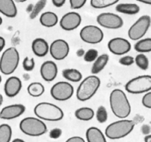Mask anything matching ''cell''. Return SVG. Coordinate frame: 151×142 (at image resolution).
<instances>
[{"label":"cell","instance_id":"d6986e66","mask_svg":"<svg viewBox=\"0 0 151 142\" xmlns=\"http://www.w3.org/2000/svg\"><path fill=\"white\" fill-rule=\"evenodd\" d=\"M0 13L8 18L17 15V8L14 0H0Z\"/></svg>","mask_w":151,"mask_h":142},{"label":"cell","instance_id":"9c48e42d","mask_svg":"<svg viewBox=\"0 0 151 142\" xmlns=\"http://www.w3.org/2000/svg\"><path fill=\"white\" fill-rule=\"evenodd\" d=\"M50 93L54 100L58 101H66L73 95L74 88L69 82L59 81L53 85Z\"/></svg>","mask_w":151,"mask_h":142},{"label":"cell","instance_id":"74e56055","mask_svg":"<svg viewBox=\"0 0 151 142\" xmlns=\"http://www.w3.org/2000/svg\"><path fill=\"white\" fill-rule=\"evenodd\" d=\"M62 134V130L59 128H54L49 133V136L52 139H57L61 137Z\"/></svg>","mask_w":151,"mask_h":142},{"label":"cell","instance_id":"8992f818","mask_svg":"<svg viewBox=\"0 0 151 142\" xmlns=\"http://www.w3.org/2000/svg\"><path fill=\"white\" fill-rule=\"evenodd\" d=\"M19 129L24 134L31 137H38L45 134L47 127L42 120L34 117H27L20 121Z\"/></svg>","mask_w":151,"mask_h":142},{"label":"cell","instance_id":"ab89813d","mask_svg":"<svg viewBox=\"0 0 151 142\" xmlns=\"http://www.w3.org/2000/svg\"><path fill=\"white\" fill-rule=\"evenodd\" d=\"M141 131L145 135H147L150 134L151 131V127H150L148 124H144V125L142 126L141 127Z\"/></svg>","mask_w":151,"mask_h":142},{"label":"cell","instance_id":"c3c4849f","mask_svg":"<svg viewBox=\"0 0 151 142\" xmlns=\"http://www.w3.org/2000/svg\"><path fill=\"white\" fill-rule=\"evenodd\" d=\"M2 103H3V96L0 94V106H2Z\"/></svg>","mask_w":151,"mask_h":142},{"label":"cell","instance_id":"ffe728a7","mask_svg":"<svg viewBox=\"0 0 151 142\" xmlns=\"http://www.w3.org/2000/svg\"><path fill=\"white\" fill-rule=\"evenodd\" d=\"M85 136L88 142H107L104 133L101 130L95 127L88 128L85 133Z\"/></svg>","mask_w":151,"mask_h":142},{"label":"cell","instance_id":"f546056e","mask_svg":"<svg viewBox=\"0 0 151 142\" xmlns=\"http://www.w3.org/2000/svg\"><path fill=\"white\" fill-rule=\"evenodd\" d=\"M135 63L140 69L146 71L149 67V60L145 54L140 53L135 58Z\"/></svg>","mask_w":151,"mask_h":142},{"label":"cell","instance_id":"4316f807","mask_svg":"<svg viewBox=\"0 0 151 142\" xmlns=\"http://www.w3.org/2000/svg\"><path fill=\"white\" fill-rule=\"evenodd\" d=\"M134 49L142 54L151 52V38H145L138 40L134 45Z\"/></svg>","mask_w":151,"mask_h":142},{"label":"cell","instance_id":"f1b7e54d","mask_svg":"<svg viewBox=\"0 0 151 142\" xmlns=\"http://www.w3.org/2000/svg\"><path fill=\"white\" fill-rule=\"evenodd\" d=\"M119 0H91V5L96 9H102L116 5Z\"/></svg>","mask_w":151,"mask_h":142},{"label":"cell","instance_id":"4dcf8cb0","mask_svg":"<svg viewBox=\"0 0 151 142\" xmlns=\"http://www.w3.org/2000/svg\"><path fill=\"white\" fill-rule=\"evenodd\" d=\"M47 0H39L34 5L31 12L30 13V18L31 20L36 18L47 5Z\"/></svg>","mask_w":151,"mask_h":142},{"label":"cell","instance_id":"7bdbcfd3","mask_svg":"<svg viewBox=\"0 0 151 142\" xmlns=\"http://www.w3.org/2000/svg\"><path fill=\"white\" fill-rule=\"evenodd\" d=\"M85 54V51L83 49H78L77 52H76V55L78 57H84Z\"/></svg>","mask_w":151,"mask_h":142},{"label":"cell","instance_id":"816d5d0a","mask_svg":"<svg viewBox=\"0 0 151 142\" xmlns=\"http://www.w3.org/2000/svg\"><path fill=\"white\" fill-rule=\"evenodd\" d=\"M1 82H2V77L0 75V83H1Z\"/></svg>","mask_w":151,"mask_h":142},{"label":"cell","instance_id":"60d3db41","mask_svg":"<svg viewBox=\"0 0 151 142\" xmlns=\"http://www.w3.org/2000/svg\"><path fill=\"white\" fill-rule=\"evenodd\" d=\"M66 0H52V3L57 8H61L65 5Z\"/></svg>","mask_w":151,"mask_h":142},{"label":"cell","instance_id":"f6af8a7d","mask_svg":"<svg viewBox=\"0 0 151 142\" xmlns=\"http://www.w3.org/2000/svg\"><path fill=\"white\" fill-rule=\"evenodd\" d=\"M145 142H151V135H147L145 137Z\"/></svg>","mask_w":151,"mask_h":142},{"label":"cell","instance_id":"4fadbf2b","mask_svg":"<svg viewBox=\"0 0 151 142\" xmlns=\"http://www.w3.org/2000/svg\"><path fill=\"white\" fill-rule=\"evenodd\" d=\"M107 48L112 54L122 56L131 50V44L127 39L122 37H115L107 43Z\"/></svg>","mask_w":151,"mask_h":142},{"label":"cell","instance_id":"5bb4252c","mask_svg":"<svg viewBox=\"0 0 151 142\" xmlns=\"http://www.w3.org/2000/svg\"><path fill=\"white\" fill-rule=\"evenodd\" d=\"M82 23V17L80 14L77 12H68L62 16L59 21L60 27L63 30L70 31H73L79 28Z\"/></svg>","mask_w":151,"mask_h":142},{"label":"cell","instance_id":"3957f363","mask_svg":"<svg viewBox=\"0 0 151 142\" xmlns=\"http://www.w3.org/2000/svg\"><path fill=\"white\" fill-rule=\"evenodd\" d=\"M35 115L46 121H59L64 118V112L59 106L49 102H41L33 109Z\"/></svg>","mask_w":151,"mask_h":142},{"label":"cell","instance_id":"603a6c76","mask_svg":"<svg viewBox=\"0 0 151 142\" xmlns=\"http://www.w3.org/2000/svg\"><path fill=\"white\" fill-rule=\"evenodd\" d=\"M116 11L127 15H135L140 11V8L134 3H121L116 6Z\"/></svg>","mask_w":151,"mask_h":142},{"label":"cell","instance_id":"8d00e7d4","mask_svg":"<svg viewBox=\"0 0 151 142\" xmlns=\"http://www.w3.org/2000/svg\"><path fill=\"white\" fill-rule=\"evenodd\" d=\"M142 103L145 107L147 109H151V92H147L145 94V95L142 97Z\"/></svg>","mask_w":151,"mask_h":142},{"label":"cell","instance_id":"681fc988","mask_svg":"<svg viewBox=\"0 0 151 142\" xmlns=\"http://www.w3.org/2000/svg\"><path fill=\"white\" fill-rule=\"evenodd\" d=\"M27 0H16V2H18V3H22V2H26Z\"/></svg>","mask_w":151,"mask_h":142},{"label":"cell","instance_id":"f35d334b","mask_svg":"<svg viewBox=\"0 0 151 142\" xmlns=\"http://www.w3.org/2000/svg\"><path fill=\"white\" fill-rule=\"evenodd\" d=\"M65 142H85V141L80 136H73L69 138Z\"/></svg>","mask_w":151,"mask_h":142},{"label":"cell","instance_id":"f907efd6","mask_svg":"<svg viewBox=\"0 0 151 142\" xmlns=\"http://www.w3.org/2000/svg\"><path fill=\"white\" fill-rule=\"evenodd\" d=\"M2 24V18L1 17H0V25Z\"/></svg>","mask_w":151,"mask_h":142},{"label":"cell","instance_id":"2e32d148","mask_svg":"<svg viewBox=\"0 0 151 142\" xmlns=\"http://www.w3.org/2000/svg\"><path fill=\"white\" fill-rule=\"evenodd\" d=\"M22 87V83L20 78L16 76L8 77L4 85V92L8 98H14L18 95Z\"/></svg>","mask_w":151,"mask_h":142},{"label":"cell","instance_id":"44dd1931","mask_svg":"<svg viewBox=\"0 0 151 142\" xmlns=\"http://www.w3.org/2000/svg\"><path fill=\"white\" fill-rule=\"evenodd\" d=\"M41 25L46 28H52L56 25L59 22L58 16L51 11H46L41 14L40 18Z\"/></svg>","mask_w":151,"mask_h":142},{"label":"cell","instance_id":"e0dca14e","mask_svg":"<svg viewBox=\"0 0 151 142\" xmlns=\"http://www.w3.org/2000/svg\"><path fill=\"white\" fill-rule=\"evenodd\" d=\"M40 74L45 81H53L58 74V67L56 63L52 60L45 61L40 67Z\"/></svg>","mask_w":151,"mask_h":142},{"label":"cell","instance_id":"d590c367","mask_svg":"<svg viewBox=\"0 0 151 142\" xmlns=\"http://www.w3.org/2000/svg\"><path fill=\"white\" fill-rule=\"evenodd\" d=\"M70 6L73 10H79L86 3L87 0H69Z\"/></svg>","mask_w":151,"mask_h":142},{"label":"cell","instance_id":"484cf974","mask_svg":"<svg viewBox=\"0 0 151 142\" xmlns=\"http://www.w3.org/2000/svg\"><path fill=\"white\" fill-rule=\"evenodd\" d=\"M29 95L33 98H39L42 96L45 92V86L40 82H33L30 83L27 88Z\"/></svg>","mask_w":151,"mask_h":142},{"label":"cell","instance_id":"d4e9b609","mask_svg":"<svg viewBox=\"0 0 151 142\" xmlns=\"http://www.w3.org/2000/svg\"><path fill=\"white\" fill-rule=\"evenodd\" d=\"M95 115L93 109L90 107H81L75 111V116L77 119L83 121H91Z\"/></svg>","mask_w":151,"mask_h":142},{"label":"cell","instance_id":"d6a6232c","mask_svg":"<svg viewBox=\"0 0 151 142\" xmlns=\"http://www.w3.org/2000/svg\"><path fill=\"white\" fill-rule=\"evenodd\" d=\"M99 57V52L96 49H91L85 52L84 55V60L88 63H93Z\"/></svg>","mask_w":151,"mask_h":142},{"label":"cell","instance_id":"7c38bea8","mask_svg":"<svg viewBox=\"0 0 151 142\" xmlns=\"http://www.w3.org/2000/svg\"><path fill=\"white\" fill-rule=\"evenodd\" d=\"M50 56L56 60H62L68 56L70 52L69 44L62 39H55L50 45Z\"/></svg>","mask_w":151,"mask_h":142},{"label":"cell","instance_id":"e575fe53","mask_svg":"<svg viewBox=\"0 0 151 142\" xmlns=\"http://www.w3.org/2000/svg\"><path fill=\"white\" fill-rule=\"evenodd\" d=\"M119 63L121 65L124 66H130L135 63V58L132 56H130V55H125V56L122 57L119 60Z\"/></svg>","mask_w":151,"mask_h":142},{"label":"cell","instance_id":"6da1fadb","mask_svg":"<svg viewBox=\"0 0 151 142\" xmlns=\"http://www.w3.org/2000/svg\"><path fill=\"white\" fill-rule=\"evenodd\" d=\"M110 109L113 115L120 119H125L131 112V106L125 92L120 89H113L109 97Z\"/></svg>","mask_w":151,"mask_h":142},{"label":"cell","instance_id":"bcb514c9","mask_svg":"<svg viewBox=\"0 0 151 142\" xmlns=\"http://www.w3.org/2000/svg\"><path fill=\"white\" fill-rule=\"evenodd\" d=\"M33 5L30 4V5H28V7L27 8V9H26V11H27V13H30L32 11V10H33Z\"/></svg>","mask_w":151,"mask_h":142},{"label":"cell","instance_id":"b9f144b4","mask_svg":"<svg viewBox=\"0 0 151 142\" xmlns=\"http://www.w3.org/2000/svg\"><path fill=\"white\" fill-rule=\"evenodd\" d=\"M5 46V39L2 36H0V52L3 50Z\"/></svg>","mask_w":151,"mask_h":142},{"label":"cell","instance_id":"7dc6e473","mask_svg":"<svg viewBox=\"0 0 151 142\" xmlns=\"http://www.w3.org/2000/svg\"><path fill=\"white\" fill-rule=\"evenodd\" d=\"M12 142H25L24 141H23L21 138H15L14 140H13Z\"/></svg>","mask_w":151,"mask_h":142},{"label":"cell","instance_id":"30bf717a","mask_svg":"<svg viewBox=\"0 0 151 142\" xmlns=\"http://www.w3.org/2000/svg\"><path fill=\"white\" fill-rule=\"evenodd\" d=\"M79 36L83 42L88 44H98L104 39V33L98 26L88 25L82 28L79 32Z\"/></svg>","mask_w":151,"mask_h":142},{"label":"cell","instance_id":"5b68a950","mask_svg":"<svg viewBox=\"0 0 151 142\" xmlns=\"http://www.w3.org/2000/svg\"><path fill=\"white\" fill-rule=\"evenodd\" d=\"M19 60V53L15 47L7 49L0 58V71L5 75L13 74L18 67Z\"/></svg>","mask_w":151,"mask_h":142},{"label":"cell","instance_id":"8fae6325","mask_svg":"<svg viewBox=\"0 0 151 142\" xmlns=\"http://www.w3.org/2000/svg\"><path fill=\"white\" fill-rule=\"evenodd\" d=\"M96 22L100 26L107 29L121 28L124 25L122 18L113 13H101L96 17Z\"/></svg>","mask_w":151,"mask_h":142},{"label":"cell","instance_id":"836d02e7","mask_svg":"<svg viewBox=\"0 0 151 142\" xmlns=\"http://www.w3.org/2000/svg\"><path fill=\"white\" fill-rule=\"evenodd\" d=\"M22 67L25 71H32L35 68L34 58L25 57L22 61Z\"/></svg>","mask_w":151,"mask_h":142},{"label":"cell","instance_id":"ac0fdd59","mask_svg":"<svg viewBox=\"0 0 151 142\" xmlns=\"http://www.w3.org/2000/svg\"><path fill=\"white\" fill-rule=\"evenodd\" d=\"M32 52L36 57L43 58L49 52L50 46L47 41L43 38H36L33 39L31 44Z\"/></svg>","mask_w":151,"mask_h":142},{"label":"cell","instance_id":"ba28073f","mask_svg":"<svg viewBox=\"0 0 151 142\" xmlns=\"http://www.w3.org/2000/svg\"><path fill=\"white\" fill-rule=\"evenodd\" d=\"M151 24V18L148 15L139 17L129 28L127 34L131 40L138 41L142 39L147 32Z\"/></svg>","mask_w":151,"mask_h":142},{"label":"cell","instance_id":"9a60e30c","mask_svg":"<svg viewBox=\"0 0 151 142\" xmlns=\"http://www.w3.org/2000/svg\"><path fill=\"white\" fill-rule=\"evenodd\" d=\"M25 106L21 103L5 106L0 111V119L12 120L19 118L25 112Z\"/></svg>","mask_w":151,"mask_h":142},{"label":"cell","instance_id":"1f68e13d","mask_svg":"<svg viewBox=\"0 0 151 142\" xmlns=\"http://www.w3.org/2000/svg\"><path fill=\"white\" fill-rule=\"evenodd\" d=\"M96 117L98 122H99L100 124H104L107 121L108 115H107V109L104 106H99L96 112Z\"/></svg>","mask_w":151,"mask_h":142},{"label":"cell","instance_id":"277c9868","mask_svg":"<svg viewBox=\"0 0 151 142\" xmlns=\"http://www.w3.org/2000/svg\"><path fill=\"white\" fill-rule=\"evenodd\" d=\"M136 123L133 120L122 119L109 124L105 129V136L112 140L122 138L128 135L134 129Z\"/></svg>","mask_w":151,"mask_h":142},{"label":"cell","instance_id":"cb8c5ba5","mask_svg":"<svg viewBox=\"0 0 151 142\" xmlns=\"http://www.w3.org/2000/svg\"><path fill=\"white\" fill-rule=\"evenodd\" d=\"M62 77L69 82L79 83L82 81V74L80 71L76 68H65L62 70Z\"/></svg>","mask_w":151,"mask_h":142},{"label":"cell","instance_id":"7402d4cb","mask_svg":"<svg viewBox=\"0 0 151 142\" xmlns=\"http://www.w3.org/2000/svg\"><path fill=\"white\" fill-rule=\"evenodd\" d=\"M108 61L109 55L107 54H102V55H99L96 58V60L94 61L92 67H91V73H92V74L96 75L97 74L101 72L105 68Z\"/></svg>","mask_w":151,"mask_h":142},{"label":"cell","instance_id":"ee69618b","mask_svg":"<svg viewBox=\"0 0 151 142\" xmlns=\"http://www.w3.org/2000/svg\"><path fill=\"white\" fill-rule=\"evenodd\" d=\"M136 1H138L139 2H142V3L151 5V0H136Z\"/></svg>","mask_w":151,"mask_h":142},{"label":"cell","instance_id":"52a82bcc","mask_svg":"<svg viewBox=\"0 0 151 142\" xmlns=\"http://www.w3.org/2000/svg\"><path fill=\"white\" fill-rule=\"evenodd\" d=\"M126 92L130 94L147 93L151 90V75H139L129 80L124 86Z\"/></svg>","mask_w":151,"mask_h":142},{"label":"cell","instance_id":"7a4b0ae2","mask_svg":"<svg viewBox=\"0 0 151 142\" xmlns=\"http://www.w3.org/2000/svg\"><path fill=\"white\" fill-rule=\"evenodd\" d=\"M101 86V80L96 75L88 76L82 80L76 89V98L85 102L92 98Z\"/></svg>","mask_w":151,"mask_h":142},{"label":"cell","instance_id":"83f0119b","mask_svg":"<svg viewBox=\"0 0 151 142\" xmlns=\"http://www.w3.org/2000/svg\"><path fill=\"white\" fill-rule=\"evenodd\" d=\"M12 137V129L7 124L0 125V142H11Z\"/></svg>","mask_w":151,"mask_h":142}]
</instances>
